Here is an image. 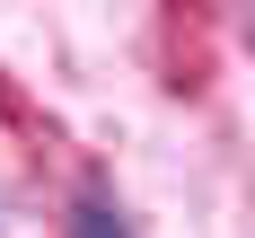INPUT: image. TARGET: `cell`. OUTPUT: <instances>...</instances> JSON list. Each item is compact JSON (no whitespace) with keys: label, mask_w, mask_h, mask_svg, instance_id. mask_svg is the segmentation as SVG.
I'll use <instances>...</instances> for the list:
<instances>
[{"label":"cell","mask_w":255,"mask_h":238,"mask_svg":"<svg viewBox=\"0 0 255 238\" xmlns=\"http://www.w3.org/2000/svg\"><path fill=\"white\" fill-rule=\"evenodd\" d=\"M71 238H132V221L106 203V194H88V203L71 212Z\"/></svg>","instance_id":"6da1fadb"}]
</instances>
